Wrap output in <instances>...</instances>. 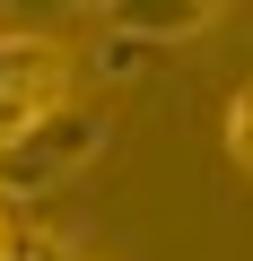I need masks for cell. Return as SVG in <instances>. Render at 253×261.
Returning a JSON list of instances; mask_svg holds the SVG:
<instances>
[{"mask_svg": "<svg viewBox=\"0 0 253 261\" xmlns=\"http://www.w3.org/2000/svg\"><path fill=\"white\" fill-rule=\"evenodd\" d=\"M53 113H70V44L44 27H9L0 35V157L35 140Z\"/></svg>", "mask_w": 253, "mask_h": 261, "instance_id": "1", "label": "cell"}, {"mask_svg": "<svg viewBox=\"0 0 253 261\" xmlns=\"http://www.w3.org/2000/svg\"><path fill=\"white\" fill-rule=\"evenodd\" d=\"M96 148H105V122H87V113H53L35 140H18L9 157H0V192H53V183L79 174Z\"/></svg>", "mask_w": 253, "mask_h": 261, "instance_id": "2", "label": "cell"}, {"mask_svg": "<svg viewBox=\"0 0 253 261\" xmlns=\"http://www.w3.org/2000/svg\"><path fill=\"white\" fill-rule=\"evenodd\" d=\"M218 9H113V35H149V44H183L201 35Z\"/></svg>", "mask_w": 253, "mask_h": 261, "instance_id": "3", "label": "cell"}, {"mask_svg": "<svg viewBox=\"0 0 253 261\" xmlns=\"http://www.w3.org/2000/svg\"><path fill=\"white\" fill-rule=\"evenodd\" d=\"M227 157L253 174V87H236V105H227Z\"/></svg>", "mask_w": 253, "mask_h": 261, "instance_id": "4", "label": "cell"}, {"mask_svg": "<svg viewBox=\"0 0 253 261\" xmlns=\"http://www.w3.org/2000/svg\"><path fill=\"white\" fill-rule=\"evenodd\" d=\"M9 261H79L61 235H44V226H27V235H9Z\"/></svg>", "mask_w": 253, "mask_h": 261, "instance_id": "5", "label": "cell"}, {"mask_svg": "<svg viewBox=\"0 0 253 261\" xmlns=\"http://www.w3.org/2000/svg\"><path fill=\"white\" fill-rule=\"evenodd\" d=\"M9 235H18V226H9V209H0V261H9Z\"/></svg>", "mask_w": 253, "mask_h": 261, "instance_id": "6", "label": "cell"}]
</instances>
